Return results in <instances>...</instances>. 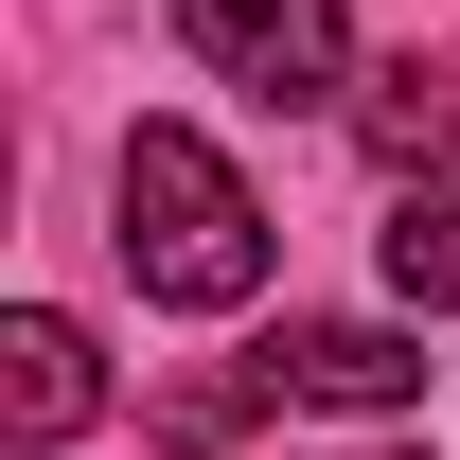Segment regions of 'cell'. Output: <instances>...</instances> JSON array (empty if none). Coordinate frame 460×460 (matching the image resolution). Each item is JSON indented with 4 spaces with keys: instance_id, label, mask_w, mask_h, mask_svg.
Segmentation results:
<instances>
[{
    "instance_id": "6da1fadb",
    "label": "cell",
    "mask_w": 460,
    "mask_h": 460,
    "mask_svg": "<svg viewBox=\"0 0 460 460\" xmlns=\"http://www.w3.org/2000/svg\"><path fill=\"white\" fill-rule=\"evenodd\" d=\"M124 266H142V301H248L266 284V195L195 142V124H142L124 142Z\"/></svg>"
},
{
    "instance_id": "7a4b0ae2",
    "label": "cell",
    "mask_w": 460,
    "mask_h": 460,
    "mask_svg": "<svg viewBox=\"0 0 460 460\" xmlns=\"http://www.w3.org/2000/svg\"><path fill=\"white\" fill-rule=\"evenodd\" d=\"M177 36H195L248 107H319V89H337V54H354L337 0H177Z\"/></svg>"
},
{
    "instance_id": "3957f363",
    "label": "cell",
    "mask_w": 460,
    "mask_h": 460,
    "mask_svg": "<svg viewBox=\"0 0 460 460\" xmlns=\"http://www.w3.org/2000/svg\"><path fill=\"white\" fill-rule=\"evenodd\" d=\"M266 372H284V407H407L425 390V337H390V319H284Z\"/></svg>"
},
{
    "instance_id": "277c9868",
    "label": "cell",
    "mask_w": 460,
    "mask_h": 460,
    "mask_svg": "<svg viewBox=\"0 0 460 460\" xmlns=\"http://www.w3.org/2000/svg\"><path fill=\"white\" fill-rule=\"evenodd\" d=\"M89 407H107V372H89V337H71L54 301H18V319H0V425H18V443H71Z\"/></svg>"
},
{
    "instance_id": "5b68a950",
    "label": "cell",
    "mask_w": 460,
    "mask_h": 460,
    "mask_svg": "<svg viewBox=\"0 0 460 460\" xmlns=\"http://www.w3.org/2000/svg\"><path fill=\"white\" fill-rule=\"evenodd\" d=\"M354 142H372L390 177L460 160V71H443V54H390V71H372V107H354Z\"/></svg>"
},
{
    "instance_id": "8992f818",
    "label": "cell",
    "mask_w": 460,
    "mask_h": 460,
    "mask_svg": "<svg viewBox=\"0 0 460 460\" xmlns=\"http://www.w3.org/2000/svg\"><path fill=\"white\" fill-rule=\"evenodd\" d=\"M266 407H284V372H266V354H230V372H177V390H160V443L213 460V443H248Z\"/></svg>"
},
{
    "instance_id": "52a82bcc",
    "label": "cell",
    "mask_w": 460,
    "mask_h": 460,
    "mask_svg": "<svg viewBox=\"0 0 460 460\" xmlns=\"http://www.w3.org/2000/svg\"><path fill=\"white\" fill-rule=\"evenodd\" d=\"M390 284L425 301V319H443V301H460V177H425V195H407V213H390Z\"/></svg>"
}]
</instances>
